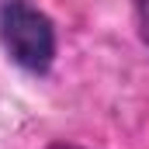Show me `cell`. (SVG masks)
Instances as JSON below:
<instances>
[{
	"instance_id": "7a4b0ae2",
	"label": "cell",
	"mask_w": 149,
	"mask_h": 149,
	"mask_svg": "<svg viewBox=\"0 0 149 149\" xmlns=\"http://www.w3.org/2000/svg\"><path fill=\"white\" fill-rule=\"evenodd\" d=\"M135 21H139V35H142V45L149 49V0H135Z\"/></svg>"
},
{
	"instance_id": "6da1fadb",
	"label": "cell",
	"mask_w": 149,
	"mask_h": 149,
	"mask_svg": "<svg viewBox=\"0 0 149 149\" xmlns=\"http://www.w3.org/2000/svg\"><path fill=\"white\" fill-rule=\"evenodd\" d=\"M0 45L28 73H49L56 63V28L31 0H0Z\"/></svg>"
}]
</instances>
